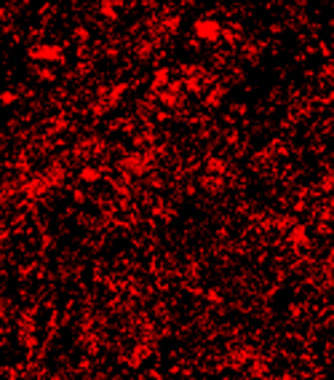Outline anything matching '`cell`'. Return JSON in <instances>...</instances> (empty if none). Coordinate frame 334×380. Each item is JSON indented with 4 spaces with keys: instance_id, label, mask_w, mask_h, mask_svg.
I'll return each mask as SVG.
<instances>
[{
    "instance_id": "6da1fadb",
    "label": "cell",
    "mask_w": 334,
    "mask_h": 380,
    "mask_svg": "<svg viewBox=\"0 0 334 380\" xmlns=\"http://www.w3.org/2000/svg\"><path fill=\"white\" fill-rule=\"evenodd\" d=\"M27 57H30L35 64H64L67 62V48L61 43H54V41H41L35 46L27 48Z\"/></svg>"
},
{
    "instance_id": "3957f363",
    "label": "cell",
    "mask_w": 334,
    "mask_h": 380,
    "mask_svg": "<svg viewBox=\"0 0 334 380\" xmlns=\"http://www.w3.org/2000/svg\"><path fill=\"white\" fill-rule=\"evenodd\" d=\"M19 102H22V97H19V92H14V89L0 92V105L11 107V105H19Z\"/></svg>"
},
{
    "instance_id": "7a4b0ae2",
    "label": "cell",
    "mask_w": 334,
    "mask_h": 380,
    "mask_svg": "<svg viewBox=\"0 0 334 380\" xmlns=\"http://www.w3.org/2000/svg\"><path fill=\"white\" fill-rule=\"evenodd\" d=\"M193 35H196L198 41L214 46L222 38V22L217 16H198L196 22H193Z\"/></svg>"
}]
</instances>
